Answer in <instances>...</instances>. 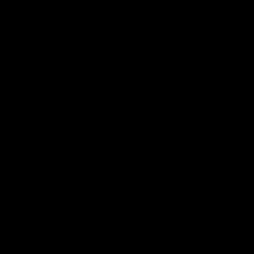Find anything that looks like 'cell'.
Returning <instances> with one entry per match:
<instances>
[]
</instances>
